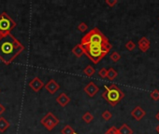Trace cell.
<instances>
[{"instance_id": "4", "label": "cell", "mask_w": 159, "mask_h": 134, "mask_svg": "<svg viewBox=\"0 0 159 134\" xmlns=\"http://www.w3.org/2000/svg\"><path fill=\"white\" fill-rule=\"evenodd\" d=\"M110 43L109 39L104 36L102 32L98 28H94L90 32H88L85 36L82 38L81 45H87V44H99L105 45Z\"/></svg>"}, {"instance_id": "19", "label": "cell", "mask_w": 159, "mask_h": 134, "mask_svg": "<svg viewBox=\"0 0 159 134\" xmlns=\"http://www.w3.org/2000/svg\"><path fill=\"white\" fill-rule=\"evenodd\" d=\"M61 133L62 134H75V130H73V128L69 125L65 126L62 130H61Z\"/></svg>"}, {"instance_id": "7", "label": "cell", "mask_w": 159, "mask_h": 134, "mask_svg": "<svg viewBox=\"0 0 159 134\" xmlns=\"http://www.w3.org/2000/svg\"><path fill=\"white\" fill-rule=\"evenodd\" d=\"M29 87L31 88V89L35 92H38L40 89L44 87V83L42 82V80L40 78H38V76L34 77L32 80L29 82Z\"/></svg>"}, {"instance_id": "20", "label": "cell", "mask_w": 159, "mask_h": 134, "mask_svg": "<svg viewBox=\"0 0 159 134\" xmlns=\"http://www.w3.org/2000/svg\"><path fill=\"white\" fill-rule=\"evenodd\" d=\"M110 58H111V60L113 62H117L119 60L121 59V55H120V54H119L117 51H114V52H112V53L111 54Z\"/></svg>"}, {"instance_id": "27", "label": "cell", "mask_w": 159, "mask_h": 134, "mask_svg": "<svg viewBox=\"0 0 159 134\" xmlns=\"http://www.w3.org/2000/svg\"><path fill=\"white\" fill-rule=\"evenodd\" d=\"M105 3H106V5H108V6L110 7V8H113V7L118 3V1H117V0H106Z\"/></svg>"}, {"instance_id": "22", "label": "cell", "mask_w": 159, "mask_h": 134, "mask_svg": "<svg viewBox=\"0 0 159 134\" xmlns=\"http://www.w3.org/2000/svg\"><path fill=\"white\" fill-rule=\"evenodd\" d=\"M101 116H102V118L104 119V120L109 121V120H110V119L112 117V115H111V113L110 111L106 110V111H104V112L102 113Z\"/></svg>"}, {"instance_id": "2", "label": "cell", "mask_w": 159, "mask_h": 134, "mask_svg": "<svg viewBox=\"0 0 159 134\" xmlns=\"http://www.w3.org/2000/svg\"><path fill=\"white\" fill-rule=\"evenodd\" d=\"M82 47L83 48L84 54L95 64H97L100 62L110 52V51L112 48L111 43H108L105 45L87 44V45H82Z\"/></svg>"}, {"instance_id": "3", "label": "cell", "mask_w": 159, "mask_h": 134, "mask_svg": "<svg viewBox=\"0 0 159 134\" xmlns=\"http://www.w3.org/2000/svg\"><path fill=\"white\" fill-rule=\"evenodd\" d=\"M124 97H125V94L115 84H111L110 87L105 86V91L102 93V98L111 106L117 105V103L120 102Z\"/></svg>"}, {"instance_id": "30", "label": "cell", "mask_w": 159, "mask_h": 134, "mask_svg": "<svg viewBox=\"0 0 159 134\" xmlns=\"http://www.w3.org/2000/svg\"><path fill=\"white\" fill-rule=\"evenodd\" d=\"M156 131H157V132L159 133V125H158V126L156 127Z\"/></svg>"}, {"instance_id": "11", "label": "cell", "mask_w": 159, "mask_h": 134, "mask_svg": "<svg viewBox=\"0 0 159 134\" xmlns=\"http://www.w3.org/2000/svg\"><path fill=\"white\" fill-rule=\"evenodd\" d=\"M138 48H140L142 52H147V51L151 47V42L147 37L143 36L138 40Z\"/></svg>"}, {"instance_id": "1", "label": "cell", "mask_w": 159, "mask_h": 134, "mask_svg": "<svg viewBox=\"0 0 159 134\" xmlns=\"http://www.w3.org/2000/svg\"><path fill=\"white\" fill-rule=\"evenodd\" d=\"M24 51V46L11 34L0 38V61L6 65L11 64Z\"/></svg>"}, {"instance_id": "17", "label": "cell", "mask_w": 159, "mask_h": 134, "mask_svg": "<svg viewBox=\"0 0 159 134\" xmlns=\"http://www.w3.org/2000/svg\"><path fill=\"white\" fill-rule=\"evenodd\" d=\"M95 73H96L95 68H94L93 66H91V65H87L85 68H84V70H83V74H85L86 76H88V77L93 76L94 74H95Z\"/></svg>"}, {"instance_id": "9", "label": "cell", "mask_w": 159, "mask_h": 134, "mask_svg": "<svg viewBox=\"0 0 159 134\" xmlns=\"http://www.w3.org/2000/svg\"><path fill=\"white\" fill-rule=\"evenodd\" d=\"M45 87L46 91L50 93V94H54L55 92L58 91V89L60 88V86H59V84L54 80V79H51L46 85H44Z\"/></svg>"}, {"instance_id": "26", "label": "cell", "mask_w": 159, "mask_h": 134, "mask_svg": "<svg viewBox=\"0 0 159 134\" xmlns=\"http://www.w3.org/2000/svg\"><path fill=\"white\" fill-rule=\"evenodd\" d=\"M118 133V128L116 127H111L105 132V134H117Z\"/></svg>"}, {"instance_id": "29", "label": "cell", "mask_w": 159, "mask_h": 134, "mask_svg": "<svg viewBox=\"0 0 159 134\" xmlns=\"http://www.w3.org/2000/svg\"><path fill=\"white\" fill-rule=\"evenodd\" d=\"M155 118H156V119H157V120L159 121V112H158V113L156 114V116H155Z\"/></svg>"}, {"instance_id": "23", "label": "cell", "mask_w": 159, "mask_h": 134, "mask_svg": "<svg viewBox=\"0 0 159 134\" xmlns=\"http://www.w3.org/2000/svg\"><path fill=\"white\" fill-rule=\"evenodd\" d=\"M126 49H128L129 51H134L135 49V48H136V44L134 43L133 41H128L126 44Z\"/></svg>"}, {"instance_id": "14", "label": "cell", "mask_w": 159, "mask_h": 134, "mask_svg": "<svg viewBox=\"0 0 159 134\" xmlns=\"http://www.w3.org/2000/svg\"><path fill=\"white\" fill-rule=\"evenodd\" d=\"M72 53H73L77 58H81V57L83 55V54H84L83 48H82V45H81V44L76 45V46L72 48Z\"/></svg>"}, {"instance_id": "24", "label": "cell", "mask_w": 159, "mask_h": 134, "mask_svg": "<svg viewBox=\"0 0 159 134\" xmlns=\"http://www.w3.org/2000/svg\"><path fill=\"white\" fill-rule=\"evenodd\" d=\"M150 96L153 101H158L159 100V91L158 89H155V91L151 92Z\"/></svg>"}, {"instance_id": "28", "label": "cell", "mask_w": 159, "mask_h": 134, "mask_svg": "<svg viewBox=\"0 0 159 134\" xmlns=\"http://www.w3.org/2000/svg\"><path fill=\"white\" fill-rule=\"evenodd\" d=\"M5 111H6V108H5V106L3 105V104H1V102H0V116H1L2 114H4Z\"/></svg>"}, {"instance_id": "32", "label": "cell", "mask_w": 159, "mask_h": 134, "mask_svg": "<svg viewBox=\"0 0 159 134\" xmlns=\"http://www.w3.org/2000/svg\"><path fill=\"white\" fill-rule=\"evenodd\" d=\"M158 20H159V18H158Z\"/></svg>"}, {"instance_id": "15", "label": "cell", "mask_w": 159, "mask_h": 134, "mask_svg": "<svg viewBox=\"0 0 159 134\" xmlns=\"http://www.w3.org/2000/svg\"><path fill=\"white\" fill-rule=\"evenodd\" d=\"M118 132L120 134H133V130H131L127 124H123L120 128H118Z\"/></svg>"}, {"instance_id": "5", "label": "cell", "mask_w": 159, "mask_h": 134, "mask_svg": "<svg viewBox=\"0 0 159 134\" xmlns=\"http://www.w3.org/2000/svg\"><path fill=\"white\" fill-rule=\"evenodd\" d=\"M15 26L16 22L7 12H2L0 14V34L2 36L11 34Z\"/></svg>"}, {"instance_id": "25", "label": "cell", "mask_w": 159, "mask_h": 134, "mask_svg": "<svg viewBox=\"0 0 159 134\" xmlns=\"http://www.w3.org/2000/svg\"><path fill=\"white\" fill-rule=\"evenodd\" d=\"M98 74L99 76L102 78H106L107 77V69L106 68H101L100 70L98 71Z\"/></svg>"}, {"instance_id": "31", "label": "cell", "mask_w": 159, "mask_h": 134, "mask_svg": "<svg viewBox=\"0 0 159 134\" xmlns=\"http://www.w3.org/2000/svg\"><path fill=\"white\" fill-rule=\"evenodd\" d=\"M1 36H1V34H0V38H1Z\"/></svg>"}, {"instance_id": "6", "label": "cell", "mask_w": 159, "mask_h": 134, "mask_svg": "<svg viewBox=\"0 0 159 134\" xmlns=\"http://www.w3.org/2000/svg\"><path fill=\"white\" fill-rule=\"evenodd\" d=\"M41 125L46 128L47 130H53L59 124V119L53 115V113L49 112L46 114V116H44L40 120Z\"/></svg>"}, {"instance_id": "13", "label": "cell", "mask_w": 159, "mask_h": 134, "mask_svg": "<svg viewBox=\"0 0 159 134\" xmlns=\"http://www.w3.org/2000/svg\"><path fill=\"white\" fill-rule=\"evenodd\" d=\"M9 126H11V124L6 118L3 116L0 117V132L4 133L9 128Z\"/></svg>"}, {"instance_id": "8", "label": "cell", "mask_w": 159, "mask_h": 134, "mask_svg": "<svg viewBox=\"0 0 159 134\" xmlns=\"http://www.w3.org/2000/svg\"><path fill=\"white\" fill-rule=\"evenodd\" d=\"M83 91H84V92H85L88 96L94 97L99 91V88L94 82H89L87 85L84 87Z\"/></svg>"}, {"instance_id": "12", "label": "cell", "mask_w": 159, "mask_h": 134, "mask_svg": "<svg viewBox=\"0 0 159 134\" xmlns=\"http://www.w3.org/2000/svg\"><path fill=\"white\" fill-rule=\"evenodd\" d=\"M131 116L136 119V120L140 121L141 119L143 118V116H145V111L141 106H137L132 110L131 112Z\"/></svg>"}, {"instance_id": "16", "label": "cell", "mask_w": 159, "mask_h": 134, "mask_svg": "<svg viewBox=\"0 0 159 134\" xmlns=\"http://www.w3.org/2000/svg\"><path fill=\"white\" fill-rule=\"evenodd\" d=\"M118 76V73L114 70L113 68H110V69H108L107 70V78L109 79V80H114Z\"/></svg>"}, {"instance_id": "21", "label": "cell", "mask_w": 159, "mask_h": 134, "mask_svg": "<svg viewBox=\"0 0 159 134\" xmlns=\"http://www.w3.org/2000/svg\"><path fill=\"white\" fill-rule=\"evenodd\" d=\"M77 29L79 30L80 32L83 33V32H85L86 30H88V25L85 22H80L78 24V26H77Z\"/></svg>"}, {"instance_id": "10", "label": "cell", "mask_w": 159, "mask_h": 134, "mask_svg": "<svg viewBox=\"0 0 159 134\" xmlns=\"http://www.w3.org/2000/svg\"><path fill=\"white\" fill-rule=\"evenodd\" d=\"M56 102L61 107H66L67 104L70 102V98H69L65 92H62L56 97Z\"/></svg>"}, {"instance_id": "18", "label": "cell", "mask_w": 159, "mask_h": 134, "mask_svg": "<svg viewBox=\"0 0 159 134\" xmlns=\"http://www.w3.org/2000/svg\"><path fill=\"white\" fill-rule=\"evenodd\" d=\"M82 118L83 119V121L89 124V123H91L93 121V119H94V116L92 115V114L90 112H86L85 114H83Z\"/></svg>"}]
</instances>
